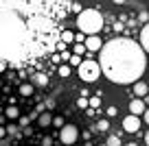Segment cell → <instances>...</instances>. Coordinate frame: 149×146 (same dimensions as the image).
<instances>
[{"mask_svg":"<svg viewBox=\"0 0 149 146\" xmlns=\"http://www.w3.org/2000/svg\"><path fill=\"white\" fill-rule=\"evenodd\" d=\"M72 35H74V33H70V31H64V33H61V44H66V46H68V44H74Z\"/></svg>","mask_w":149,"mask_h":146,"instance_id":"ac0fdd59","label":"cell"},{"mask_svg":"<svg viewBox=\"0 0 149 146\" xmlns=\"http://www.w3.org/2000/svg\"><path fill=\"white\" fill-rule=\"evenodd\" d=\"M51 61H53V63H59V52H53V55H51Z\"/></svg>","mask_w":149,"mask_h":146,"instance_id":"d4e9b609","label":"cell"},{"mask_svg":"<svg viewBox=\"0 0 149 146\" xmlns=\"http://www.w3.org/2000/svg\"><path fill=\"white\" fill-rule=\"evenodd\" d=\"M7 70V61H0V72H5Z\"/></svg>","mask_w":149,"mask_h":146,"instance_id":"4dcf8cb0","label":"cell"},{"mask_svg":"<svg viewBox=\"0 0 149 146\" xmlns=\"http://www.w3.org/2000/svg\"><path fill=\"white\" fill-rule=\"evenodd\" d=\"M105 146H123V142H121V137H118V135H110L105 140Z\"/></svg>","mask_w":149,"mask_h":146,"instance_id":"2e32d148","label":"cell"},{"mask_svg":"<svg viewBox=\"0 0 149 146\" xmlns=\"http://www.w3.org/2000/svg\"><path fill=\"white\" fill-rule=\"evenodd\" d=\"M145 111H147V107H145V101L143 98H134V101L130 103V116H143Z\"/></svg>","mask_w":149,"mask_h":146,"instance_id":"52a82bcc","label":"cell"},{"mask_svg":"<svg viewBox=\"0 0 149 146\" xmlns=\"http://www.w3.org/2000/svg\"><path fill=\"white\" fill-rule=\"evenodd\" d=\"M5 116H7L9 120H18L22 114H20V109H18V107H7V109H5Z\"/></svg>","mask_w":149,"mask_h":146,"instance_id":"7c38bea8","label":"cell"},{"mask_svg":"<svg viewBox=\"0 0 149 146\" xmlns=\"http://www.w3.org/2000/svg\"><path fill=\"white\" fill-rule=\"evenodd\" d=\"M70 72H72V70H70V65L66 63V65H59V68H57V74H59L61 79H68L70 76Z\"/></svg>","mask_w":149,"mask_h":146,"instance_id":"9a60e30c","label":"cell"},{"mask_svg":"<svg viewBox=\"0 0 149 146\" xmlns=\"http://www.w3.org/2000/svg\"><path fill=\"white\" fill-rule=\"evenodd\" d=\"M51 124H55V127H64V124H66V120H64V116H53V122Z\"/></svg>","mask_w":149,"mask_h":146,"instance_id":"44dd1931","label":"cell"},{"mask_svg":"<svg viewBox=\"0 0 149 146\" xmlns=\"http://www.w3.org/2000/svg\"><path fill=\"white\" fill-rule=\"evenodd\" d=\"M147 92H149V85L145 81H136L134 83V94L138 96V98H145L147 96Z\"/></svg>","mask_w":149,"mask_h":146,"instance_id":"ba28073f","label":"cell"},{"mask_svg":"<svg viewBox=\"0 0 149 146\" xmlns=\"http://www.w3.org/2000/svg\"><path fill=\"white\" fill-rule=\"evenodd\" d=\"M51 122H53V114H51V111H42V114L37 116V124H40L42 129L51 127Z\"/></svg>","mask_w":149,"mask_h":146,"instance_id":"9c48e42d","label":"cell"},{"mask_svg":"<svg viewBox=\"0 0 149 146\" xmlns=\"http://www.w3.org/2000/svg\"><path fill=\"white\" fill-rule=\"evenodd\" d=\"M70 7H72L74 11H79V13H81V5H79V2H72V5H70Z\"/></svg>","mask_w":149,"mask_h":146,"instance_id":"4316f807","label":"cell"},{"mask_svg":"<svg viewBox=\"0 0 149 146\" xmlns=\"http://www.w3.org/2000/svg\"><path fill=\"white\" fill-rule=\"evenodd\" d=\"M105 116H107V118H114V116H118V107H114V105L107 107V109H105Z\"/></svg>","mask_w":149,"mask_h":146,"instance_id":"7402d4cb","label":"cell"},{"mask_svg":"<svg viewBox=\"0 0 149 146\" xmlns=\"http://www.w3.org/2000/svg\"><path fill=\"white\" fill-rule=\"evenodd\" d=\"M84 52H86L84 44H74V46H72V55H74V57H81Z\"/></svg>","mask_w":149,"mask_h":146,"instance_id":"d6986e66","label":"cell"},{"mask_svg":"<svg viewBox=\"0 0 149 146\" xmlns=\"http://www.w3.org/2000/svg\"><path fill=\"white\" fill-rule=\"evenodd\" d=\"M57 50L64 52V50H66V44H61V41H59V44H57Z\"/></svg>","mask_w":149,"mask_h":146,"instance_id":"f1b7e54d","label":"cell"},{"mask_svg":"<svg viewBox=\"0 0 149 146\" xmlns=\"http://www.w3.org/2000/svg\"><path fill=\"white\" fill-rule=\"evenodd\" d=\"M33 92H35V87L31 83H22L20 85V96H33Z\"/></svg>","mask_w":149,"mask_h":146,"instance_id":"4fadbf2b","label":"cell"},{"mask_svg":"<svg viewBox=\"0 0 149 146\" xmlns=\"http://www.w3.org/2000/svg\"><path fill=\"white\" fill-rule=\"evenodd\" d=\"M77 107H79V109H86V107H88V98H77Z\"/></svg>","mask_w":149,"mask_h":146,"instance_id":"603a6c76","label":"cell"},{"mask_svg":"<svg viewBox=\"0 0 149 146\" xmlns=\"http://www.w3.org/2000/svg\"><path fill=\"white\" fill-rule=\"evenodd\" d=\"M77 28L84 35H99L103 28V15L97 9H84L77 15Z\"/></svg>","mask_w":149,"mask_h":146,"instance_id":"7a4b0ae2","label":"cell"},{"mask_svg":"<svg viewBox=\"0 0 149 146\" xmlns=\"http://www.w3.org/2000/svg\"><path fill=\"white\" fill-rule=\"evenodd\" d=\"M88 107L99 109V107H101V98H99V96H88Z\"/></svg>","mask_w":149,"mask_h":146,"instance_id":"e0dca14e","label":"cell"},{"mask_svg":"<svg viewBox=\"0 0 149 146\" xmlns=\"http://www.w3.org/2000/svg\"><path fill=\"white\" fill-rule=\"evenodd\" d=\"M0 87H2V79H0Z\"/></svg>","mask_w":149,"mask_h":146,"instance_id":"836d02e7","label":"cell"},{"mask_svg":"<svg viewBox=\"0 0 149 146\" xmlns=\"http://www.w3.org/2000/svg\"><path fill=\"white\" fill-rule=\"evenodd\" d=\"M123 131L125 133H138L140 131V118H136V116H125V118H123Z\"/></svg>","mask_w":149,"mask_h":146,"instance_id":"5b68a950","label":"cell"},{"mask_svg":"<svg viewBox=\"0 0 149 146\" xmlns=\"http://www.w3.org/2000/svg\"><path fill=\"white\" fill-rule=\"evenodd\" d=\"M97 129H99V131H110V122H107L105 118L99 120V122H97Z\"/></svg>","mask_w":149,"mask_h":146,"instance_id":"ffe728a7","label":"cell"},{"mask_svg":"<svg viewBox=\"0 0 149 146\" xmlns=\"http://www.w3.org/2000/svg\"><path fill=\"white\" fill-rule=\"evenodd\" d=\"M99 146H105V144H99Z\"/></svg>","mask_w":149,"mask_h":146,"instance_id":"e575fe53","label":"cell"},{"mask_svg":"<svg viewBox=\"0 0 149 146\" xmlns=\"http://www.w3.org/2000/svg\"><path fill=\"white\" fill-rule=\"evenodd\" d=\"M51 144H53L51 137H44V140H42V146H51Z\"/></svg>","mask_w":149,"mask_h":146,"instance_id":"484cf974","label":"cell"},{"mask_svg":"<svg viewBox=\"0 0 149 146\" xmlns=\"http://www.w3.org/2000/svg\"><path fill=\"white\" fill-rule=\"evenodd\" d=\"M140 48L143 50H147V46H149V26H143V31H140Z\"/></svg>","mask_w":149,"mask_h":146,"instance_id":"8fae6325","label":"cell"},{"mask_svg":"<svg viewBox=\"0 0 149 146\" xmlns=\"http://www.w3.org/2000/svg\"><path fill=\"white\" fill-rule=\"evenodd\" d=\"M46 107H48V109H53V107H55V101H53V98H51V101H46Z\"/></svg>","mask_w":149,"mask_h":146,"instance_id":"f546056e","label":"cell"},{"mask_svg":"<svg viewBox=\"0 0 149 146\" xmlns=\"http://www.w3.org/2000/svg\"><path fill=\"white\" fill-rule=\"evenodd\" d=\"M99 70L112 83H136V79L145 72V50L127 37L112 39L101 48Z\"/></svg>","mask_w":149,"mask_h":146,"instance_id":"6da1fadb","label":"cell"},{"mask_svg":"<svg viewBox=\"0 0 149 146\" xmlns=\"http://www.w3.org/2000/svg\"><path fill=\"white\" fill-rule=\"evenodd\" d=\"M70 65H77V68H79V65H81V57H74V55H70Z\"/></svg>","mask_w":149,"mask_h":146,"instance_id":"cb8c5ba5","label":"cell"},{"mask_svg":"<svg viewBox=\"0 0 149 146\" xmlns=\"http://www.w3.org/2000/svg\"><path fill=\"white\" fill-rule=\"evenodd\" d=\"M84 48H86V50H90V52L101 50V48H103L101 37H99V35H90V37H86V39H84Z\"/></svg>","mask_w":149,"mask_h":146,"instance_id":"8992f818","label":"cell"},{"mask_svg":"<svg viewBox=\"0 0 149 146\" xmlns=\"http://www.w3.org/2000/svg\"><path fill=\"white\" fill-rule=\"evenodd\" d=\"M31 81H33V83H31L33 87H35V85H37V87H46V85H48V76H46V74H35Z\"/></svg>","mask_w":149,"mask_h":146,"instance_id":"30bf717a","label":"cell"},{"mask_svg":"<svg viewBox=\"0 0 149 146\" xmlns=\"http://www.w3.org/2000/svg\"><path fill=\"white\" fill-rule=\"evenodd\" d=\"M5 135H7V133H5V127H0V140H2Z\"/></svg>","mask_w":149,"mask_h":146,"instance_id":"1f68e13d","label":"cell"},{"mask_svg":"<svg viewBox=\"0 0 149 146\" xmlns=\"http://www.w3.org/2000/svg\"><path fill=\"white\" fill-rule=\"evenodd\" d=\"M79 76H81V81H86V83H94L99 76H101V70H99V63L97 61H81V65L79 68Z\"/></svg>","mask_w":149,"mask_h":146,"instance_id":"3957f363","label":"cell"},{"mask_svg":"<svg viewBox=\"0 0 149 146\" xmlns=\"http://www.w3.org/2000/svg\"><path fill=\"white\" fill-rule=\"evenodd\" d=\"M90 137H92V133H90V131H84V140L90 142Z\"/></svg>","mask_w":149,"mask_h":146,"instance_id":"83f0119b","label":"cell"},{"mask_svg":"<svg viewBox=\"0 0 149 146\" xmlns=\"http://www.w3.org/2000/svg\"><path fill=\"white\" fill-rule=\"evenodd\" d=\"M125 146H138V144H136V142H130V144H125Z\"/></svg>","mask_w":149,"mask_h":146,"instance_id":"d6a6232c","label":"cell"},{"mask_svg":"<svg viewBox=\"0 0 149 146\" xmlns=\"http://www.w3.org/2000/svg\"><path fill=\"white\" fill-rule=\"evenodd\" d=\"M59 140L64 142V144H74V142L79 140V129L74 127V124H64V127L59 129Z\"/></svg>","mask_w":149,"mask_h":146,"instance_id":"277c9868","label":"cell"},{"mask_svg":"<svg viewBox=\"0 0 149 146\" xmlns=\"http://www.w3.org/2000/svg\"><path fill=\"white\" fill-rule=\"evenodd\" d=\"M5 133H7V135H11V137H20V135H22L18 124H9V127H5Z\"/></svg>","mask_w":149,"mask_h":146,"instance_id":"5bb4252c","label":"cell"}]
</instances>
